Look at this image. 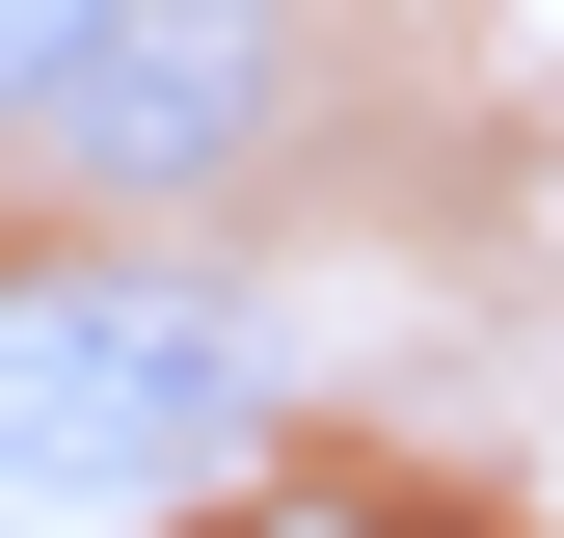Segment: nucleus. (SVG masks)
Here are the masks:
<instances>
[{
	"mask_svg": "<svg viewBox=\"0 0 564 538\" xmlns=\"http://www.w3.org/2000/svg\"><path fill=\"white\" fill-rule=\"evenodd\" d=\"M242 458V323L188 269H0V512H162Z\"/></svg>",
	"mask_w": 564,
	"mask_h": 538,
	"instance_id": "obj_1",
	"label": "nucleus"
},
{
	"mask_svg": "<svg viewBox=\"0 0 564 538\" xmlns=\"http://www.w3.org/2000/svg\"><path fill=\"white\" fill-rule=\"evenodd\" d=\"M269 108H296V0H108L82 82H54V162L82 189H216V162H269Z\"/></svg>",
	"mask_w": 564,
	"mask_h": 538,
	"instance_id": "obj_2",
	"label": "nucleus"
},
{
	"mask_svg": "<svg viewBox=\"0 0 564 538\" xmlns=\"http://www.w3.org/2000/svg\"><path fill=\"white\" fill-rule=\"evenodd\" d=\"M82 28H108V0H0V134H54V82H82Z\"/></svg>",
	"mask_w": 564,
	"mask_h": 538,
	"instance_id": "obj_3",
	"label": "nucleus"
},
{
	"mask_svg": "<svg viewBox=\"0 0 564 538\" xmlns=\"http://www.w3.org/2000/svg\"><path fill=\"white\" fill-rule=\"evenodd\" d=\"M242 538H403V512H349V485H269V512H242Z\"/></svg>",
	"mask_w": 564,
	"mask_h": 538,
	"instance_id": "obj_4",
	"label": "nucleus"
}]
</instances>
